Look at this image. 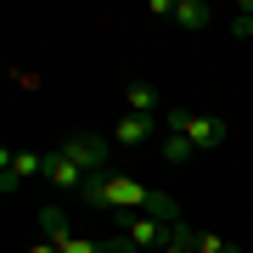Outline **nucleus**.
<instances>
[{
	"instance_id": "1",
	"label": "nucleus",
	"mask_w": 253,
	"mask_h": 253,
	"mask_svg": "<svg viewBox=\"0 0 253 253\" xmlns=\"http://www.w3.org/2000/svg\"><path fill=\"white\" fill-rule=\"evenodd\" d=\"M84 203L90 208H113V214H158V219H180V208L174 197H163V191H146L141 180H129V174H90V186H84Z\"/></svg>"
},
{
	"instance_id": "2",
	"label": "nucleus",
	"mask_w": 253,
	"mask_h": 253,
	"mask_svg": "<svg viewBox=\"0 0 253 253\" xmlns=\"http://www.w3.org/2000/svg\"><path fill=\"white\" fill-rule=\"evenodd\" d=\"M169 129L186 135L197 152H214V146H225V135H231V124H225L219 113H180V107L169 113Z\"/></svg>"
},
{
	"instance_id": "3",
	"label": "nucleus",
	"mask_w": 253,
	"mask_h": 253,
	"mask_svg": "<svg viewBox=\"0 0 253 253\" xmlns=\"http://www.w3.org/2000/svg\"><path fill=\"white\" fill-rule=\"evenodd\" d=\"M174 225L180 219H158V214H118V231H124V242L129 248H169L174 242Z\"/></svg>"
},
{
	"instance_id": "4",
	"label": "nucleus",
	"mask_w": 253,
	"mask_h": 253,
	"mask_svg": "<svg viewBox=\"0 0 253 253\" xmlns=\"http://www.w3.org/2000/svg\"><path fill=\"white\" fill-rule=\"evenodd\" d=\"M23 180H45V152H11L6 146L0 152V191L11 197Z\"/></svg>"
},
{
	"instance_id": "5",
	"label": "nucleus",
	"mask_w": 253,
	"mask_h": 253,
	"mask_svg": "<svg viewBox=\"0 0 253 253\" xmlns=\"http://www.w3.org/2000/svg\"><path fill=\"white\" fill-rule=\"evenodd\" d=\"M45 186L68 191V197H84V186H90V174L79 169L68 152H45Z\"/></svg>"
},
{
	"instance_id": "6",
	"label": "nucleus",
	"mask_w": 253,
	"mask_h": 253,
	"mask_svg": "<svg viewBox=\"0 0 253 253\" xmlns=\"http://www.w3.org/2000/svg\"><path fill=\"white\" fill-rule=\"evenodd\" d=\"M62 152L79 163L84 174H107V141H101V135H73Z\"/></svg>"
},
{
	"instance_id": "7",
	"label": "nucleus",
	"mask_w": 253,
	"mask_h": 253,
	"mask_svg": "<svg viewBox=\"0 0 253 253\" xmlns=\"http://www.w3.org/2000/svg\"><path fill=\"white\" fill-rule=\"evenodd\" d=\"M113 141H118V146H146V141H152V118L124 113V118L113 124Z\"/></svg>"
},
{
	"instance_id": "8",
	"label": "nucleus",
	"mask_w": 253,
	"mask_h": 253,
	"mask_svg": "<svg viewBox=\"0 0 253 253\" xmlns=\"http://www.w3.org/2000/svg\"><path fill=\"white\" fill-rule=\"evenodd\" d=\"M124 107H129V113H141V118H152V107H158V84L129 79V84H124Z\"/></svg>"
},
{
	"instance_id": "9",
	"label": "nucleus",
	"mask_w": 253,
	"mask_h": 253,
	"mask_svg": "<svg viewBox=\"0 0 253 253\" xmlns=\"http://www.w3.org/2000/svg\"><path fill=\"white\" fill-rule=\"evenodd\" d=\"M174 23L197 34V28H208V23H214V6H208V0H180V6H174Z\"/></svg>"
},
{
	"instance_id": "10",
	"label": "nucleus",
	"mask_w": 253,
	"mask_h": 253,
	"mask_svg": "<svg viewBox=\"0 0 253 253\" xmlns=\"http://www.w3.org/2000/svg\"><path fill=\"white\" fill-rule=\"evenodd\" d=\"M186 242H191V253H242L236 242H225V236H214V231H186Z\"/></svg>"
},
{
	"instance_id": "11",
	"label": "nucleus",
	"mask_w": 253,
	"mask_h": 253,
	"mask_svg": "<svg viewBox=\"0 0 253 253\" xmlns=\"http://www.w3.org/2000/svg\"><path fill=\"white\" fill-rule=\"evenodd\" d=\"M40 225H45V242H68V214H62V208H40Z\"/></svg>"
},
{
	"instance_id": "12",
	"label": "nucleus",
	"mask_w": 253,
	"mask_h": 253,
	"mask_svg": "<svg viewBox=\"0 0 253 253\" xmlns=\"http://www.w3.org/2000/svg\"><path fill=\"white\" fill-rule=\"evenodd\" d=\"M191 152H197V146H191L186 135H174V129H169V135H163V158H169V163H186Z\"/></svg>"
},
{
	"instance_id": "13",
	"label": "nucleus",
	"mask_w": 253,
	"mask_h": 253,
	"mask_svg": "<svg viewBox=\"0 0 253 253\" xmlns=\"http://www.w3.org/2000/svg\"><path fill=\"white\" fill-rule=\"evenodd\" d=\"M231 34H236V40H253V0H242V6H236V17H231Z\"/></svg>"
},
{
	"instance_id": "14",
	"label": "nucleus",
	"mask_w": 253,
	"mask_h": 253,
	"mask_svg": "<svg viewBox=\"0 0 253 253\" xmlns=\"http://www.w3.org/2000/svg\"><path fill=\"white\" fill-rule=\"evenodd\" d=\"M186 231H191V225L180 219V225H174V242H169V248H158V253H191V242H186Z\"/></svg>"
},
{
	"instance_id": "15",
	"label": "nucleus",
	"mask_w": 253,
	"mask_h": 253,
	"mask_svg": "<svg viewBox=\"0 0 253 253\" xmlns=\"http://www.w3.org/2000/svg\"><path fill=\"white\" fill-rule=\"evenodd\" d=\"M28 253H62V248H56V242H34V248H28Z\"/></svg>"
}]
</instances>
